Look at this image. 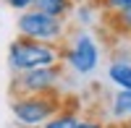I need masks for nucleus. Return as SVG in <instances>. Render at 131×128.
<instances>
[{
  "instance_id": "f257e3e1",
  "label": "nucleus",
  "mask_w": 131,
  "mask_h": 128,
  "mask_svg": "<svg viewBox=\"0 0 131 128\" xmlns=\"http://www.w3.org/2000/svg\"><path fill=\"white\" fill-rule=\"evenodd\" d=\"M63 63V50L60 45L50 42H37L29 37H16L8 47V68L13 73H26L34 68H47Z\"/></svg>"
},
{
  "instance_id": "f03ea898",
  "label": "nucleus",
  "mask_w": 131,
  "mask_h": 128,
  "mask_svg": "<svg viewBox=\"0 0 131 128\" xmlns=\"http://www.w3.org/2000/svg\"><path fill=\"white\" fill-rule=\"evenodd\" d=\"M13 118L18 125L24 128H39L45 125L50 118L63 110V97L58 92H47V94H24V97H13L10 102Z\"/></svg>"
},
{
  "instance_id": "7ed1b4c3",
  "label": "nucleus",
  "mask_w": 131,
  "mask_h": 128,
  "mask_svg": "<svg viewBox=\"0 0 131 128\" xmlns=\"http://www.w3.org/2000/svg\"><path fill=\"white\" fill-rule=\"evenodd\" d=\"M18 37H29V39H37V42H50V45H58L66 34V21L55 18V16H47L42 10H24L18 16Z\"/></svg>"
},
{
  "instance_id": "20e7f679",
  "label": "nucleus",
  "mask_w": 131,
  "mask_h": 128,
  "mask_svg": "<svg viewBox=\"0 0 131 128\" xmlns=\"http://www.w3.org/2000/svg\"><path fill=\"white\" fill-rule=\"evenodd\" d=\"M63 76L60 63L58 66H47V68H34L26 73H13V94L24 97V94H47V92H58V81Z\"/></svg>"
},
{
  "instance_id": "39448f33",
  "label": "nucleus",
  "mask_w": 131,
  "mask_h": 128,
  "mask_svg": "<svg viewBox=\"0 0 131 128\" xmlns=\"http://www.w3.org/2000/svg\"><path fill=\"white\" fill-rule=\"evenodd\" d=\"M63 60L68 63L76 73L86 76V73H92V71L97 68V63H100V47H97V42H94L89 34L79 31V34L73 37L71 45H66Z\"/></svg>"
},
{
  "instance_id": "423d86ee",
  "label": "nucleus",
  "mask_w": 131,
  "mask_h": 128,
  "mask_svg": "<svg viewBox=\"0 0 131 128\" xmlns=\"http://www.w3.org/2000/svg\"><path fill=\"white\" fill-rule=\"evenodd\" d=\"M34 10H42L47 16H55V18H66L73 10V0H34Z\"/></svg>"
},
{
  "instance_id": "0eeeda50",
  "label": "nucleus",
  "mask_w": 131,
  "mask_h": 128,
  "mask_svg": "<svg viewBox=\"0 0 131 128\" xmlns=\"http://www.w3.org/2000/svg\"><path fill=\"white\" fill-rule=\"evenodd\" d=\"M107 79H110L118 89L131 92V63H123V60L110 63V68H107Z\"/></svg>"
},
{
  "instance_id": "6e6552de",
  "label": "nucleus",
  "mask_w": 131,
  "mask_h": 128,
  "mask_svg": "<svg viewBox=\"0 0 131 128\" xmlns=\"http://www.w3.org/2000/svg\"><path fill=\"white\" fill-rule=\"evenodd\" d=\"M110 110H113V118H115V120H131V92L118 89V92L113 94Z\"/></svg>"
},
{
  "instance_id": "1a4fd4ad",
  "label": "nucleus",
  "mask_w": 131,
  "mask_h": 128,
  "mask_svg": "<svg viewBox=\"0 0 131 128\" xmlns=\"http://www.w3.org/2000/svg\"><path fill=\"white\" fill-rule=\"evenodd\" d=\"M79 120H81L79 110L66 107V105H63V110L55 115V118H50L45 125H39V128H76V125H79Z\"/></svg>"
},
{
  "instance_id": "9d476101",
  "label": "nucleus",
  "mask_w": 131,
  "mask_h": 128,
  "mask_svg": "<svg viewBox=\"0 0 131 128\" xmlns=\"http://www.w3.org/2000/svg\"><path fill=\"white\" fill-rule=\"evenodd\" d=\"M100 3H102V10H107V13H123L131 8V0H100Z\"/></svg>"
},
{
  "instance_id": "9b49d317",
  "label": "nucleus",
  "mask_w": 131,
  "mask_h": 128,
  "mask_svg": "<svg viewBox=\"0 0 131 128\" xmlns=\"http://www.w3.org/2000/svg\"><path fill=\"white\" fill-rule=\"evenodd\" d=\"M110 18L115 21V26L123 31V34H131V8L123 10V13H110Z\"/></svg>"
},
{
  "instance_id": "f8f14e48",
  "label": "nucleus",
  "mask_w": 131,
  "mask_h": 128,
  "mask_svg": "<svg viewBox=\"0 0 131 128\" xmlns=\"http://www.w3.org/2000/svg\"><path fill=\"white\" fill-rule=\"evenodd\" d=\"M76 128H110V125L105 120H100V118H81Z\"/></svg>"
},
{
  "instance_id": "ddd939ff",
  "label": "nucleus",
  "mask_w": 131,
  "mask_h": 128,
  "mask_svg": "<svg viewBox=\"0 0 131 128\" xmlns=\"http://www.w3.org/2000/svg\"><path fill=\"white\" fill-rule=\"evenodd\" d=\"M5 3L10 5V8H16V10H31V5H34V0H5Z\"/></svg>"
},
{
  "instance_id": "4468645a",
  "label": "nucleus",
  "mask_w": 131,
  "mask_h": 128,
  "mask_svg": "<svg viewBox=\"0 0 131 128\" xmlns=\"http://www.w3.org/2000/svg\"><path fill=\"white\" fill-rule=\"evenodd\" d=\"M110 128H131V120H118V123L110 125Z\"/></svg>"
}]
</instances>
